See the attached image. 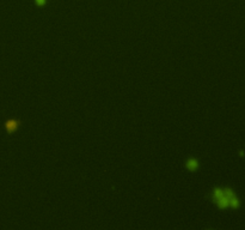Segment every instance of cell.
<instances>
[{
    "label": "cell",
    "instance_id": "obj_1",
    "mask_svg": "<svg viewBox=\"0 0 245 230\" xmlns=\"http://www.w3.org/2000/svg\"><path fill=\"white\" fill-rule=\"evenodd\" d=\"M17 122L16 121H7L6 122V129L9 131V132H13L15 129L17 128Z\"/></svg>",
    "mask_w": 245,
    "mask_h": 230
}]
</instances>
